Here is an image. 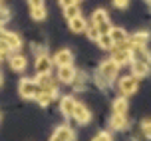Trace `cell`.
<instances>
[{
    "instance_id": "obj_1",
    "label": "cell",
    "mask_w": 151,
    "mask_h": 141,
    "mask_svg": "<svg viewBox=\"0 0 151 141\" xmlns=\"http://www.w3.org/2000/svg\"><path fill=\"white\" fill-rule=\"evenodd\" d=\"M117 72H119V66H117L113 60L104 62L98 70V83L99 86H107V82H111L113 78L117 76Z\"/></svg>"
},
{
    "instance_id": "obj_2",
    "label": "cell",
    "mask_w": 151,
    "mask_h": 141,
    "mask_svg": "<svg viewBox=\"0 0 151 141\" xmlns=\"http://www.w3.org/2000/svg\"><path fill=\"white\" fill-rule=\"evenodd\" d=\"M137 76H125V78H121L119 80V89H121V94H125V96H131L133 91L137 89Z\"/></svg>"
},
{
    "instance_id": "obj_3",
    "label": "cell",
    "mask_w": 151,
    "mask_h": 141,
    "mask_svg": "<svg viewBox=\"0 0 151 141\" xmlns=\"http://www.w3.org/2000/svg\"><path fill=\"white\" fill-rule=\"evenodd\" d=\"M20 94L24 97H38L40 86H38V82H32V80H22L20 82Z\"/></svg>"
},
{
    "instance_id": "obj_4",
    "label": "cell",
    "mask_w": 151,
    "mask_h": 141,
    "mask_svg": "<svg viewBox=\"0 0 151 141\" xmlns=\"http://www.w3.org/2000/svg\"><path fill=\"white\" fill-rule=\"evenodd\" d=\"M38 86H40V91L52 94V96H56V91H58V88H56V82H54V80H52L48 74H40V76H38Z\"/></svg>"
},
{
    "instance_id": "obj_5",
    "label": "cell",
    "mask_w": 151,
    "mask_h": 141,
    "mask_svg": "<svg viewBox=\"0 0 151 141\" xmlns=\"http://www.w3.org/2000/svg\"><path fill=\"white\" fill-rule=\"evenodd\" d=\"M72 115L76 117V121H78V123H88V121H90V117H91L90 109H88L83 104H76L74 113H72Z\"/></svg>"
},
{
    "instance_id": "obj_6",
    "label": "cell",
    "mask_w": 151,
    "mask_h": 141,
    "mask_svg": "<svg viewBox=\"0 0 151 141\" xmlns=\"http://www.w3.org/2000/svg\"><path fill=\"white\" fill-rule=\"evenodd\" d=\"M58 78H60V82L64 83H70L76 80V72L74 68H72V64H66V66H60V72H58Z\"/></svg>"
},
{
    "instance_id": "obj_7",
    "label": "cell",
    "mask_w": 151,
    "mask_h": 141,
    "mask_svg": "<svg viewBox=\"0 0 151 141\" xmlns=\"http://www.w3.org/2000/svg\"><path fill=\"white\" fill-rule=\"evenodd\" d=\"M131 74L137 76V78H143V76H147V74H149V66H147V62L133 60V64H131Z\"/></svg>"
},
{
    "instance_id": "obj_8",
    "label": "cell",
    "mask_w": 151,
    "mask_h": 141,
    "mask_svg": "<svg viewBox=\"0 0 151 141\" xmlns=\"http://www.w3.org/2000/svg\"><path fill=\"white\" fill-rule=\"evenodd\" d=\"M50 68H52V60L48 58V56H38V60H36V72L38 74H48Z\"/></svg>"
},
{
    "instance_id": "obj_9",
    "label": "cell",
    "mask_w": 151,
    "mask_h": 141,
    "mask_svg": "<svg viewBox=\"0 0 151 141\" xmlns=\"http://www.w3.org/2000/svg\"><path fill=\"white\" fill-rule=\"evenodd\" d=\"M52 139H58V141H66V139H74V131L70 129V127H66V125H62V127H58L56 131H54V135H52Z\"/></svg>"
},
{
    "instance_id": "obj_10",
    "label": "cell",
    "mask_w": 151,
    "mask_h": 141,
    "mask_svg": "<svg viewBox=\"0 0 151 141\" xmlns=\"http://www.w3.org/2000/svg\"><path fill=\"white\" fill-rule=\"evenodd\" d=\"M54 62L58 66H66V64H72V52L70 50H60V52L54 56Z\"/></svg>"
},
{
    "instance_id": "obj_11",
    "label": "cell",
    "mask_w": 151,
    "mask_h": 141,
    "mask_svg": "<svg viewBox=\"0 0 151 141\" xmlns=\"http://www.w3.org/2000/svg\"><path fill=\"white\" fill-rule=\"evenodd\" d=\"M111 127H113V129H125V127H127L125 113H113V117H111Z\"/></svg>"
},
{
    "instance_id": "obj_12",
    "label": "cell",
    "mask_w": 151,
    "mask_h": 141,
    "mask_svg": "<svg viewBox=\"0 0 151 141\" xmlns=\"http://www.w3.org/2000/svg\"><path fill=\"white\" fill-rule=\"evenodd\" d=\"M149 42V34L147 32H137L131 38V48H137V46H145Z\"/></svg>"
},
{
    "instance_id": "obj_13",
    "label": "cell",
    "mask_w": 151,
    "mask_h": 141,
    "mask_svg": "<svg viewBox=\"0 0 151 141\" xmlns=\"http://www.w3.org/2000/svg\"><path fill=\"white\" fill-rule=\"evenodd\" d=\"M74 107H76V101H74V97H64V99H62V113H64V115H72V113H74Z\"/></svg>"
},
{
    "instance_id": "obj_14",
    "label": "cell",
    "mask_w": 151,
    "mask_h": 141,
    "mask_svg": "<svg viewBox=\"0 0 151 141\" xmlns=\"http://www.w3.org/2000/svg\"><path fill=\"white\" fill-rule=\"evenodd\" d=\"M98 44H99V48H104V50H111L115 42H113L111 34L107 32V34H99V38H98Z\"/></svg>"
},
{
    "instance_id": "obj_15",
    "label": "cell",
    "mask_w": 151,
    "mask_h": 141,
    "mask_svg": "<svg viewBox=\"0 0 151 141\" xmlns=\"http://www.w3.org/2000/svg\"><path fill=\"white\" fill-rule=\"evenodd\" d=\"M86 20H83L82 16H76V18H72L70 20V28H72V32H83L86 30Z\"/></svg>"
},
{
    "instance_id": "obj_16",
    "label": "cell",
    "mask_w": 151,
    "mask_h": 141,
    "mask_svg": "<svg viewBox=\"0 0 151 141\" xmlns=\"http://www.w3.org/2000/svg\"><path fill=\"white\" fill-rule=\"evenodd\" d=\"M2 40H6V44L12 48V50H16V48H20V38H18V34H12V32H4V38Z\"/></svg>"
},
{
    "instance_id": "obj_17",
    "label": "cell",
    "mask_w": 151,
    "mask_h": 141,
    "mask_svg": "<svg viewBox=\"0 0 151 141\" xmlns=\"http://www.w3.org/2000/svg\"><path fill=\"white\" fill-rule=\"evenodd\" d=\"M10 66L14 72H22L24 68H26V58L24 56H14V58L10 60Z\"/></svg>"
},
{
    "instance_id": "obj_18",
    "label": "cell",
    "mask_w": 151,
    "mask_h": 141,
    "mask_svg": "<svg viewBox=\"0 0 151 141\" xmlns=\"http://www.w3.org/2000/svg\"><path fill=\"white\" fill-rule=\"evenodd\" d=\"M109 34H111V38H113V42H115V44H117V42H125V40H127L125 30H121V28H111V30H109Z\"/></svg>"
},
{
    "instance_id": "obj_19",
    "label": "cell",
    "mask_w": 151,
    "mask_h": 141,
    "mask_svg": "<svg viewBox=\"0 0 151 141\" xmlns=\"http://www.w3.org/2000/svg\"><path fill=\"white\" fill-rule=\"evenodd\" d=\"M104 22H107V14H106V10H96L93 12V16H91V24H104Z\"/></svg>"
},
{
    "instance_id": "obj_20",
    "label": "cell",
    "mask_w": 151,
    "mask_h": 141,
    "mask_svg": "<svg viewBox=\"0 0 151 141\" xmlns=\"http://www.w3.org/2000/svg\"><path fill=\"white\" fill-rule=\"evenodd\" d=\"M125 112H127V101H125L123 97L115 99V101H113V113H125Z\"/></svg>"
},
{
    "instance_id": "obj_21",
    "label": "cell",
    "mask_w": 151,
    "mask_h": 141,
    "mask_svg": "<svg viewBox=\"0 0 151 141\" xmlns=\"http://www.w3.org/2000/svg\"><path fill=\"white\" fill-rule=\"evenodd\" d=\"M54 97H56V96H52V94H46V91H40L36 99H38V104H40V105H44V107H46V105L50 104V101H52Z\"/></svg>"
},
{
    "instance_id": "obj_22",
    "label": "cell",
    "mask_w": 151,
    "mask_h": 141,
    "mask_svg": "<svg viewBox=\"0 0 151 141\" xmlns=\"http://www.w3.org/2000/svg\"><path fill=\"white\" fill-rule=\"evenodd\" d=\"M32 18H34V20H44L46 18L44 6H32Z\"/></svg>"
},
{
    "instance_id": "obj_23",
    "label": "cell",
    "mask_w": 151,
    "mask_h": 141,
    "mask_svg": "<svg viewBox=\"0 0 151 141\" xmlns=\"http://www.w3.org/2000/svg\"><path fill=\"white\" fill-rule=\"evenodd\" d=\"M64 10H66V18H68V20H72V18H76V16H80V8L76 6V4L64 8Z\"/></svg>"
},
{
    "instance_id": "obj_24",
    "label": "cell",
    "mask_w": 151,
    "mask_h": 141,
    "mask_svg": "<svg viewBox=\"0 0 151 141\" xmlns=\"http://www.w3.org/2000/svg\"><path fill=\"white\" fill-rule=\"evenodd\" d=\"M10 46L6 44V40H0V60H6V56L10 54Z\"/></svg>"
},
{
    "instance_id": "obj_25",
    "label": "cell",
    "mask_w": 151,
    "mask_h": 141,
    "mask_svg": "<svg viewBox=\"0 0 151 141\" xmlns=\"http://www.w3.org/2000/svg\"><path fill=\"white\" fill-rule=\"evenodd\" d=\"M93 26H96V24H93ZM96 28H98L99 34H107V32L111 30V24H109V20H107V22H104V24H98Z\"/></svg>"
},
{
    "instance_id": "obj_26",
    "label": "cell",
    "mask_w": 151,
    "mask_h": 141,
    "mask_svg": "<svg viewBox=\"0 0 151 141\" xmlns=\"http://www.w3.org/2000/svg\"><path fill=\"white\" fill-rule=\"evenodd\" d=\"M141 131H143L145 137H151V119H145L143 125H141Z\"/></svg>"
},
{
    "instance_id": "obj_27",
    "label": "cell",
    "mask_w": 151,
    "mask_h": 141,
    "mask_svg": "<svg viewBox=\"0 0 151 141\" xmlns=\"http://www.w3.org/2000/svg\"><path fill=\"white\" fill-rule=\"evenodd\" d=\"M86 30H88V36H90L91 40H98V38H99V32H98V28H96V26H93V24H91L90 28H88V26H86Z\"/></svg>"
},
{
    "instance_id": "obj_28",
    "label": "cell",
    "mask_w": 151,
    "mask_h": 141,
    "mask_svg": "<svg viewBox=\"0 0 151 141\" xmlns=\"http://www.w3.org/2000/svg\"><path fill=\"white\" fill-rule=\"evenodd\" d=\"M113 4L117 8H127L129 6V0H113Z\"/></svg>"
},
{
    "instance_id": "obj_29",
    "label": "cell",
    "mask_w": 151,
    "mask_h": 141,
    "mask_svg": "<svg viewBox=\"0 0 151 141\" xmlns=\"http://www.w3.org/2000/svg\"><path fill=\"white\" fill-rule=\"evenodd\" d=\"M96 139H99V141H107V139H111V135H109V133H106V131H101V133H98V135H96Z\"/></svg>"
},
{
    "instance_id": "obj_30",
    "label": "cell",
    "mask_w": 151,
    "mask_h": 141,
    "mask_svg": "<svg viewBox=\"0 0 151 141\" xmlns=\"http://www.w3.org/2000/svg\"><path fill=\"white\" fill-rule=\"evenodd\" d=\"M72 4H76V0H60L62 8H68V6H72Z\"/></svg>"
},
{
    "instance_id": "obj_31",
    "label": "cell",
    "mask_w": 151,
    "mask_h": 141,
    "mask_svg": "<svg viewBox=\"0 0 151 141\" xmlns=\"http://www.w3.org/2000/svg\"><path fill=\"white\" fill-rule=\"evenodd\" d=\"M4 20H8V12L4 8H0V22H4Z\"/></svg>"
},
{
    "instance_id": "obj_32",
    "label": "cell",
    "mask_w": 151,
    "mask_h": 141,
    "mask_svg": "<svg viewBox=\"0 0 151 141\" xmlns=\"http://www.w3.org/2000/svg\"><path fill=\"white\" fill-rule=\"evenodd\" d=\"M28 2H30V6H42L44 0H28Z\"/></svg>"
},
{
    "instance_id": "obj_33",
    "label": "cell",
    "mask_w": 151,
    "mask_h": 141,
    "mask_svg": "<svg viewBox=\"0 0 151 141\" xmlns=\"http://www.w3.org/2000/svg\"><path fill=\"white\" fill-rule=\"evenodd\" d=\"M4 38V28H2V22H0V40Z\"/></svg>"
},
{
    "instance_id": "obj_34",
    "label": "cell",
    "mask_w": 151,
    "mask_h": 141,
    "mask_svg": "<svg viewBox=\"0 0 151 141\" xmlns=\"http://www.w3.org/2000/svg\"><path fill=\"white\" fill-rule=\"evenodd\" d=\"M2 82H4V78H2V74H0V88H2Z\"/></svg>"
},
{
    "instance_id": "obj_35",
    "label": "cell",
    "mask_w": 151,
    "mask_h": 141,
    "mask_svg": "<svg viewBox=\"0 0 151 141\" xmlns=\"http://www.w3.org/2000/svg\"><path fill=\"white\" fill-rule=\"evenodd\" d=\"M76 2H80V0H76Z\"/></svg>"
},
{
    "instance_id": "obj_36",
    "label": "cell",
    "mask_w": 151,
    "mask_h": 141,
    "mask_svg": "<svg viewBox=\"0 0 151 141\" xmlns=\"http://www.w3.org/2000/svg\"><path fill=\"white\" fill-rule=\"evenodd\" d=\"M0 2H2V0H0Z\"/></svg>"
}]
</instances>
